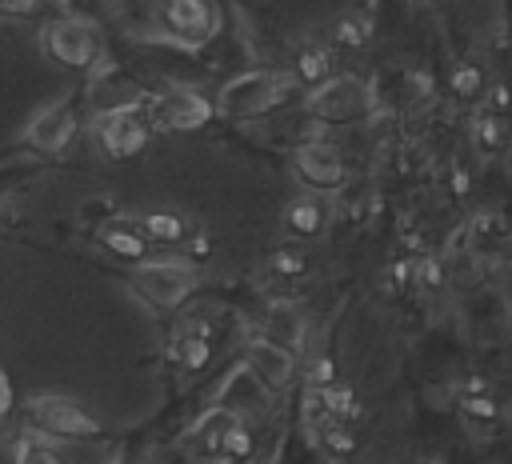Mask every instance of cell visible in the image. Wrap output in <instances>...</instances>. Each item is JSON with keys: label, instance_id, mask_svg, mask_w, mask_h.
<instances>
[{"label": "cell", "instance_id": "obj_16", "mask_svg": "<svg viewBox=\"0 0 512 464\" xmlns=\"http://www.w3.org/2000/svg\"><path fill=\"white\" fill-rule=\"evenodd\" d=\"M284 224H288V232H296V236H316V232H324V224H328V208L320 204V196H300V200L288 204Z\"/></svg>", "mask_w": 512, "mask_h": 464}, {"label": "cell", "instance_id": "obj_4", "mask_svg": "<svg viewBox=\"0 0 512 464\" xmlns=\"http://www.w3.org/2000/svg\"><path fill=\"white\" fill-rule=\"evenodd\" d=\"M144 84H136L124 72H92L88 84V108L96 116H112V112H136L144 104Z\"/></svg>", "mask_w": 512, "mask_h": 464}, {"label": "cell", "instance_id": "obj_17", "mask_svg": "<svg viewBox=\"0 0 512 464\" xmlns=\"http://www.w3.org/2000/svg\"><path fill=\"white\" fill-rule=\"evenodd\" d=\"M140 228H144L148 236H156V240H176V236L184 232V220L172 216V212H152V216L140 220Z\"/></svg>", "mask_w": 512, "mask_h": 464}, {"label": "cell", "instance_id": "obj_11", "mask_svg": "<svg viewBox=\"0 0 512 464\" xmlns=\"http://www.w3.org/2000/svg\"><path fill=\"white\" fill-rule=\"evenodd\" d=\"M96 136H100L104 152L124 156V152H136L148 132H144V124H140L132 112H112V116H100V120H96Z\"/></svg>", "mask_w": 512, "mask_h": 464}, {"label": "cell", "instance_id": "obj_2", "mask_svg": "<svg viewBox=\"0 0 512 464\" xmlns=\"http://www.w3.org/2000/svg\"><path fill=\"white\" fill-rule=\"evenodd\" d=\"M28 416L36 428H44L48 436H64V440H88L100 432V424L68 396H36L28 404Z\"/></svg>", "mask_w": 512, "mask_h": 464}, {"label": "cell", "instance_id": "obj_20", "mask_svg": "<svg viewBox=\"0 0 512 464\" xmlns=\"http://www.w3.org/2000/svg\"><path fill=\"white\" fill-rule=\"evenodd\" d=\"M272 268H276V272H300V268H304V252H296V248H276V252H272Z\"/></svg>", "mask_w": 512, "mask_h": 464}, {"label": "cell", "instance_id": "obj_15", "mask_svg": "<svg viewBox=\"0 0 512 464\" xmlns=\"http://www.w3.org/2000/svg\"><path fill=\"white\" fill-rule=\"evenodd\" d=\"M264 340L276 344V348H284V352L300 348L304 344V316L292 304H276L268 312V320H264Z\"/></svg>", "mask_w": 512, "mask_h": 464}, {"label": "cell", "instance_id": "obj_21", "mask_svg": "<svg viewBox=\"0 0 512 464\" xmlns=\"http://www.w3.org/2000/svg\"><path fill=\"white\" fill-rule=\"evenodd\" d=\"M496 144H500V128H496L492 120H484V124H480V148L488 152V148H496Z\"/></svg>", "mask_w": 512, "mask_h": 464}, {"label": "cell", "instance_id": "obj_9", "mask_svg": "<svg viewBox=\"0 0 512 464\" xmlns=\"http://www.w3.org/2000/svg\"><path fill=\"white\" fill-rule=\"evenodd\" d=\"M164 16L176 28V40H184V44H196L200 36H212L216 32V8H212V0H168Z\"/></svg>", "mask_w": 512, "mask_h": 464}, {"label": "cell", "instance_id": "obj_8", "mask_svg": "<svg viewBox=\"0 0 512 464\" xmlns=\"http://www.w3.org/2000/svg\"><path fill=\"white\" fill-rule=\"evenodd\" d=\"M72 132H76L72 108H68L64 100H56V104H48L44 112L32 116V124H28V144H36V148H44V152H56V148H64V144L72 140Z\"/></svg>", "mask_w": 512, "mask_h": 464}, {"label": "cell", "instance_id": "obj_18", "mask_svg": "<svg viewBox=\"0 0 512 464\" xmlns=\"http://www.w3.org/2000/svg\"><path fill=\"white\" fill-rule=\"evenodd\" d=\"M100 236H104L108 248H116V252H124V256H144V236H132V232H124V228H112V224H104Z\"/></svg>", "mask_w": 512, "mask_h": 464}, {"label": "cell", "instance_id": "obj_14", "mask_svg": "<svg viewBox=\"0 0 512 464\" xmlns=\"http://www.w3.org/2000/svg\"><path fill=\"white\" fill-rule=\"evenodd\" d=\"M300 172H304V180H312V184H320V188H336V184L344 180L340 156H336V148H328V144H304V148H300Z\"/></svg>", "mask_w": 512, "mask_h": 464}, {"label": "cell", "instance_id": "obj_1", "mask_svg": "<svg viewBox=\"0 0 512 464\" xmlns=\"http://www.w3.org/2000/svg\"><path fill=\"white\" fill-rule=\"evenodd\" d=\"M288 92V80L284 76H272V72H248V76H236L220 88V112L236 116V120H248V116H260L268 108H276Z\"/></svg>", "mask_w": 512, "mask_h": 464}, {"label": "cell", "instance_id": "obj_3", "mask_svg": "<svg viewBox=\"0 0 512 464\" xmlns=\"http://www.w3.org/2000/svg\"><path fill=\"white\" fill-rule=\"evenodd\" d=\"M136 288L152 300V304H180L192 288H196V268L192 264H176V260H156V264H144V268H136Z\"/></svg>", "mask_w": 512, "mask_h": 464}, {"label": "cell", "instance_id": "obj_22", "mask_svg": "<svg viewBox=\"0 0 512 464\" xmlns=\"http://www.w3.org/2000/svg\"><path fill=\"white\" fill-rule=\"evenodd\" d=\"M8 412H12V388H8V380L0 372V416H8Z\"/></svg>", "mask_w": 512, "mask_h": 464}, {"label": "cell", "instance_id": "obj_7", "mask_svg": "<svg viewBox=\"0 0 512 464\" xmlns=\"http://www.w3.org/2000/svg\"><path fill=\"white\" fill-rule=\"evenodd\" d=\"M44 48L64 64L88 68L96 60V52H100V40L84 20H60V24L44 28Z\"/></svg>", "mask_w": 512, "mask_h": 464}, {"label": "cell", "instance_id": "obj_23", "mask_svg": "<svg viewBox=\"0 0 512 464\" xmlns=\"http://www.w3.org/2000/svg\"><path fill=\"white\" fill-rule=\"evenodd\" d=\"M472 84H476V72H472V68H464V72L456 76V88H460V92H468Z\"/></svg>", "mask_w": 512, "mask_h": 464}, {"label": "cell", "instance_id": "obj_5", "mask_svg": "<svg viewBox=\"0 0 512 464\" xmlns=\"http://www.w3.org/2000/svg\"><path fill=\"white\" fill-rule=\"evenodd\" d=\"M268 404H272V392H268V384H264L248 364H244L240 372H232L228 384L220 388V408L232 412L240 424H244V420H260V416L268 412Z\"/></svg>", "mask_w": 512, "mask_h": 464}, {"label": "cell", "instance_id": "obj_10", "mask_svg": "<svg viewBox=\"0 0 512 464\" xmlns=\"http://www.w3.org/2000/svg\"><path fill=\"white\" fill-rule=\"evenodd\" d=\"M204 116H208V100H200L196 92H184V88H176L152 104L156 128H196Z\"/></svg>", "mask_w": 512, "mask_h": 464}, {"label": "cell", "instance_id": "obj_13", "mask_svg": "<svg viewBox=\"0 0 512 464\" xmlns=\"http://www.w3.org/2000/svg\"><path fill=\"white\" fill-rule=\"evenodd\" d=\"M44 444L60 464H120L116 444H88V440H64V436H48Z\"/></svg>", "mask_w": 512, "mask_h": 464}, {"label": "cell", "instance_id": "obj_12", "mask_svg": "<svg viewBox=\"0 0 512 464\" xmlns=\"http://www.w3.org/2000/svg\"><path fill=\"white\" fill-rule=\"evenodd\" d=\"M248 368H252L268 388H284V384L292 380V356H288L284 348L268 344V340H256V344L248 348Z\"/></svg>", "mask_w": 512, "mask_h": 464}, {"label": "cell", "instance_id": "obj_6", "mask_svg": "<svg viewBox=\"0 0 512 464\" xmlns=\"http://www.w3.org/2000/svg\"><path fill=\"white\" fill-rule=\"evenodd\" d=\"M308 112L320 120H356L360 112H368V88L352 76H340V80L324 84L320 92H312Z\"/></svg>", "mask_w": 512, "mask_h": 464}, {"label": "cell", "instance_id": "obj_19", "mask_svg": "<svg viewBox=\"0 0 512 464\" xmlns=\"http://www.w3.org/2000/svg\"><path fill=\"white\" fill-rule=\"evenodd\" d=\"M324 72H328V56H324V52H316V48H308V52L300 56V76L316 80V76H324Z\"/></svg>", "mask_w": 512, "mask_h": 464}]
</instances>
